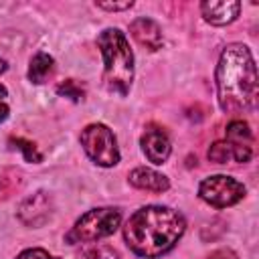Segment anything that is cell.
<instances>
[{
  "label": "cell",
  "instance_id": "obj_1",
  "mask_svg": "<svg viewBox=\"0 0 259 259\" xmlns=\"http://www.w3.org/2000/svg\"><path fill=\"white\" fill-rule=\"evenodd\" d=\"M186 229L184 217L170 206H144L136 210L125 227L123 239L127 247L146 259H156L168 253Z\"/></svg>",
  "mask_w": 259,
  "mask_h": 259
},
{
  "label": "cell",
  "instance_id": "obj_2",
  "mask_svg": "<svg viewBox=\"0 0 259 259\" xmlns=\"http://www.w3.org/2000/svg\"><path fill=\"white\" fill-rule=\"evenodd\" d=\"M219 105L225 113L251 111L257 105V69L251 51L241 45H229L217 65Z\"/></svg>",
  "mask_w": 259,
  "mask_h": 259
},
{
  "label": "cell",
  "instance_id": "obj_3",
  "mask_svg": "<svg viewBox=\"0 0 259 259\" xmlns=\"http://www.w3.org/2000/svg\"><path fill=\"white\" fill-rule=\"evenodd\" d=\"M97 47L103 55V79L109 91L127 95L134 81V55L125 34L119 28H105L97 36Z\"/></svg>",
  "mask_w": 259,
  "mask_h": 259
},
{
  "label": "cell",
  "instance_id": "obj_4",
  "mask_svg": "<svg viewBox=\"0 0 259 259\" xmlns=\"http://www.w3.org/2000/svg\"><path fill=\"white\" fill-rule=\"evenodd\" d=\"M121 214L117 208H93L85 212L67 235V243H89L109 237L117 231Z\"/></svg>",
  "mask_w": 259,
  "mask_h": 259
},
{
  "label": "cell",
  "instance_id": "obj_5",
  "mask_svg": "<svg viewBox=\"0 0 259 259\" xmlns=\"http://www.w3.org/2000/svg\"><path fill=\"white\" fill-rule=\"evenodd\" d=\"M81 146L85 154L99 166H115L119 162V150L113 132L103 123H91L81 132Z\"/></svg>",
  "mask_w": 259,
  "mask_h": 259
},
{
  "label": "cell",
  "instance_id": "obj_6",
  "mask_svg": "<svg viewBox=\"0 0 259 259\" xmlns=\"http://www.w3.org/2000/svg\"><path fill=\"white\" fill-rule=\"evenodd\" d=\"M198 196L214 208H227L237 204L245 196V186L231 176L214 174L200 182Z\"/></svg>",
  "mask_w": 259,
  "mask_h": 259
},
{
  "label": "cell",
  "instance_id": "obj_7",
  "mask_svg": "<svg viewBox=\"0 0 259 259\" xmlns=\"http://www.w3.org/2000/svg\"><path fill=\"white\" fill-rule=\"evenodd\" d=\"M53 196L45 190H38L30 196H26L18 206V219L26 227H42L51 214H53Z\"/></svg>",
  "mask_w": 259,
  "mask_h": 259
},
{
  "label": "cell",
  "instance_id": "obj_8",
  "mask_svg": "<svg viewBox=\"0 0 259 259\" xmlns=\"http://www.w3.org/2000/svg\"><path fill=\"white\" fill-rule=\"evenodd\" d=\"M142 150L152 164H164L172 150L166 130L158 123H148L146 132L142 134Z\"/></svg>",
  "mask_w": 259,
  "mask_h": 259
},
{
  "label": "cell",
  "instance_id": "obj_9",
  "mask_svg": "<svg viewBox=\"0 0 259 259\" xmlns=\"http://www.w3.org/2000/svg\"><path fill=\"white\" fill-rule=\"evenodd\" d=\"M227 142L231 146V154L237 162H249L253 156V134L247 121L235 119L227 125Z\"/></svg>",
  "mask_w": 259,
  "mask_h": 259
},
{
  "label": "cell",
  "instance_id": "obj_10",
  "mask_svg": "<svg viewBox=\"0 0 259 259\" xmlns=\"http://www.w3.org/2000/svg\"><path fill=\"white\" fill-rule=\"evenodd\" d=\"M130 32L136 38V42L142 45L148 51H158L162 47V42H164V36H162L160 26L152 18H146V16L136 18L130 24Z\"/></svg>",
  "mask_w": 259,
  "mask_h": 259
},
{
  "label": "cell",
  "instance_id": "obj_11",
  "mask_svg": "<svg viewBox=\"0 0 259 259\" xmlns=\"http://www.w3.org/2000/svg\"><path fill=\"white\" fill-rule=\"evenodd\" d=\"M200 10H202V16L206 22H210L214 26H223V24L233 22L239 16L241 4L235 0H231V2H225V0L223 2H202Z\"/></svg>",
  "mask_w": 259,
  "mask_h": 259
},
{
  "label": "cell",
  "instance_id": "obj_12",
  "mask_svg": "<svg viewBox=\"0 0 259 259\" xmlns=\"http://www.w3.org/2000/svg\"><path fill=\"white\" fill-rule=\"evenodd\" d=\"M130 184L142 190L150 192H166L170 188V182L164 174L152 170V168H136L130 172Z\"/></svg>",
  "mask_w": 259,
  "mask_h": 259
},
{
  "label": "cell",
  "instance_id": "obj_13",
  "mask_svg": "<svg viewBox=\"0 0 259 259\" xmlns=\"http://www.w3.org/2000/svg\"><path fill=\"white\" fill-rule=\"evenodd\" d=\"M53 67H55V61L51 55L47 53H36L32 59H30V67H28V79L32 83H45V79L53 73Z\"/></svg>",
  "mask_w": 259,
  "mask_h": 259
},
{
  "label": "cell",
  "instance_id": "obj_14",
  "mask_svg": "<svg viewBox=\"0 0 259 259\" xmlns=\"http://www.w3.org/2000/svg\"><path fill=\"white\" fill-rule=\"evenodd\" d=\"M77 259H119V255L109 245H91V247L81 249Z\"/></svg>",
  "mask_w": 259,
  "mask_h": 259
},
{
  "label": "cell",
  "instance_id": "obj_15",
  "mask_svg": "<svg viewBox=\"0 0 259 259\" xmlns=\"http://www.w3.org/2000/svg\"><path fill=\"white\" fill-rule=\"evenodd\" d=\"M10 144H12V148H16V150H20V152L24 154V160H26V162H34V164H38V162L42 160L38 148H36L30 140L14 138V136H12V138H10Z\"/></svg>",
  "mask_w": 259,
  "mask_h": 259
},
{
  "label": "cell",
  "instance_id": "obj_16",
  "mask_svg": "<svg viewBox=\"0 0 259 259\" xmlns=\"http://www.w3.org/2000/svg\"><path fill=\"white\" fill-rule=\"evenodd\" d=\"M57 93H59L61 97H69L71 101H83V97H85V89H83L75 79L63 81V83L57 87Z\"/></svg>",
  "mask_w": 259,
  "mask_h": 259
},
{
  "label": "cell",
  "instance_id": "obj_17",
  "mask_svg": "<svg viewBox=\"0 0 259 259\" xmlns=\"http://www.w3.org/2000/svg\"><path fill=\"white\" fill-rule=\"evenodd\" d=\"M229 158H233L231 154V146L229 142H214L208 150V160L214 164H225Z\"/></svg>",
  "mask_w": 259,
  "mask_h": 259
},
{
  "label": "cell",
  "instance_id": "obj_18",
  "mask_svg": "<svg viewBox=\"0 0 259 259\" xmlns=\"http://www.w3.org/2000/svg\"><path fill=\"white\" fill-rule=\"evenodd\" d=\"M16 259H57V257L49 255L45 249L34 247V249H26V251H22V253H20Z\"/></svg>",
  "mask_w": 259,
  "mask_h": 259
},
{
  "label": "cell",
  "instance_id": "obj_19",
  "mask_svg": "<svg viewBox=\"0 0 259 259\" xmlns=\"http://www.w3.org/2000/svg\"><path fill=\"white\" fill-rule=\"evenodd\" d=\"M134 2L132 0H125V2H97V8H103V10H127L132 8Z\"/></svg>",
  "mask_w": 259,
  "mask_h": 259
},
{
  "label": "cell",
  "instance_id": "obj_20",
  "mask_svg": "<svg viewBox=\"0 0 259 259\" xmlns=\"http://www.w3.org/2000/svg\"><path fill=\"white\" fill-rule=\"evenodd\" d=\"M206 259H237V255H235L231 249H217V251H212Z\"/></svg>",
  "mask_w": 259,
  "mask_h": 259
},
{
  "label": "cell",
  "instance_id": "obj_21",
  "mask_svg": "<svg viewBox=\"0 0 259 259\" xmlns=\"http://www.w3.org/2000/svg\"><path fill=\"white\" fill-rule=\"evenodd\" d=\"M6 117H8V105L0 101V123H2V121H4Z\"/></svg>",
  "mask_w": 259,
  "mask_h": 259
},
{
  "label": "cell",
  "instance_id": "obj_22",
  "mask_svg": "<svg viewBox=\"0 0 259 259\" xmlns=\"http://www.w3.org/2000/svg\"><path fill=\"white\" fill-rule=\"evenodd\" d=\"M6 67H8V65H6V61H4V59H0V73H4V71H6Z\"/></svg>",
  "mask_w": 259,
  "mask_h": 259
},
{
  "label": "cell",
  "instance_id": "obj_23",
  "mask_svg": "<svg viewBox=\"0 0 259 259\" xmlns=\"http://www.w3.org/2000/svg\"><path fill=\"white\" fill-rule=\"evenodd\" d=\"M2 97H6V87H4V85H0V99H2Z\"/></svg>",
  "mask_w": 259,
  "mask_h": 259
}]
</instances>
